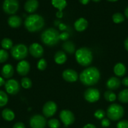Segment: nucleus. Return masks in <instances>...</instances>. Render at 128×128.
<instances>
[{
    "instance_id": "1",
    "label": "nucleus",
    "mask_w": 128,
    "mask_h": 128,
    "mask_svg": "<svg viewBox=\"0 0 128 128\" xmlns=\"http://www.w3.org/2000/svg\"><path fill=\"white\" fill-rule=\"evenodd\" d=\"M100 74L95 67H89L80 73L79 78L82 83L85 86H93L99 82Z\"/></svg>"
},
{
    "instance_id": "2",
    "label": "nucleus",
    "mask_w": 128,
    "mask_h": 128,
    "mask_svg": "<svg viewBox=\"0 0 128 128\" xmlns=\"http://www.w3.org/2000/svg\"><path fill=\"white\" fill-rule=\"evenodd\" d=\"M44 26V19L42 16L36 14L30 15L25 21V26L29 32H37L42 30Z\"/></svg>"
},
{
    "instance_id": "3",
    "label": "nucleus",
    "mask_w": 128,
    "mask_h": 128,
    "mask_svg": "<svg viewBox=\"0 0 128 128\" xmlns=\"http://www.w3.org/2000/svg\"><path fill=\"white\" fill-rule=\"evenodd\" d=\"M60 34L55 29L50 28L45 30L41 35V40L43 43L48 46L56 45L60 40Z\"/></svg>"
},
{
    "instance_id": "4",
    "label": "nucleus",
    "mask_w": 128,
    "mask_h": 128,
    "mask_svg": "<svg viewBox=\"0 0 128 128\" xmlns=\"http://www.w3.org/2000/svg\"><path fill=\"white\" fill-rule=\"evenodd\" d=\"M75 58L79 64L82 66H88L92 62V52L87 48H81L75 52Z\"/></svg>"
},
{
    "instance_id": "5",
    "label": "nucleus",
    "mask_w": 128,
    "mask_h": 128,
    "mask_svg": "<svg viewBox=\"0 0 128 128\" xmlns=\"http://www.w3.org/2000/svg\"><path fill=\"white\" fill-rule=\"evenodd\" d=\"M124 114V108L118 104H112L107 110V116L112 121H118Z\"/></svg>"
},
{
    "instance_id": "6",
    "label": "nucleus",
    "mask_w": 128,
    "mask_h": 128,
    "mask_svg": "<svg viewBox=\"0 0 128 128\" xmlns=\"http://www.w3.org/2000/svg\"><path fill=\"white\" fill-rule=\"evenodd\" d=\"M12 57L16 60H22L25 59L28 54V49L23 44H18L13 46L11 49Z\"/></svg>"
},
{
    "instance_id": "7",
    "label": "nucleus",
    "mask_w": 128,
    "mask_h": 128,
    "mask_svg": "<svg viewBox=\"0 0 128 128\" xmlns=\"http://www.w3.org/2000/svg\"><path fill=\"white\" fill-rule=\"evenodd\" d=\"M3 11L8 14H14L19 9V2L18 0H5L3 4Z\"/></svg>"
},
{
    "instance_id": "8",
    "label": "nucleus",
    "mask_w": 128,
    "mask_h": 128,
    "mask_svg": "<svg viewBox=\"0 0 128 128\" xmlns=\"http://www.w3.org/2000/svg\"><path fill=\"white\" fill-rule=\"evenodd\" d=\"M5 87L6 92L11 95L16 94L20 90V85L18 81L14 79L8 80L5 82Z\"/></svg>"
},
{
    "instance_id": "9",
    "label": "nucleus",
    "mask_w": 128,
    "mask_h": 128,
    "mask_svg": "<svg viewBox=\"0 0 128 128\" xmlns=\"http://www.w3.org/2000/svg\"><path fill=\"white\" fill-rule=\"evenodd\" d=\"M46 124V119L41 115L35 114L30 120V125L31 128H45Z\"/></svg>"
},
{
    "instance_id": "10",
    "label": "nucleus",
    "mask_w": 128,
    "mask_h": 128,
    "mask_svg": "<svg viewBox=\"0 0 128 128\" xmlns=\"http://www.w3.org/2000/svg\"><path fill=\"white\" fill-rule=\"evenodd\" d=\"M60 118L65 127L72 124L75 121V116L72 112L67 110H64L60 112Z\"/></svg>"
},
{
    "instance_id": "11",
    "label": "nucleus",
    "mask_w": 128,
    "mask_h": 128,
    "mask_svg": "<svg viewBox=\"0 0 128 128\" xmlns=\"http://www.w3.org/2000/svg\"><path fill=\"white\" fill-rule=\"evenodd\" d=\"M85 100L89 102H95L100 98V92L97 89L89 88L84 92Z\"/></svg>"
},
{
    "instance_id": "12",
    "label": "nucleus",
    "mask_w": 128,
    "mask_h": 128,
    "mask_svg": "<svg viewBox=\"0 0 128 128\" xmlns=\"http://www.w3.org/2000/svg\"><path fill=\"white\" fill-rule=\"evenodd\" d=\"M57 106L53 101H48L44 104L42 112L46 118H50L53 116L56 112Z\"/></svg>"
},
{
    "instance_id": "13",
    "label": "nucleus",
    "mask_w": 128,
    "mask_h": 128,
    "mask_svg": "<svg viewBox=\"0 0 128 128\" xmlns=\"http://www.w3.org/2000/svg\"><path fill=\"white\" fill-rule=\"evenodd\" d=\"M30 54L33 57L39 58H41L43 54V48L38 43H33L29 47Z\"/></svg>"
},
{
    "instance_id": "14",
    "label": "nucleus",
    "mask_w": 128,
    "mask_h": 128,
    "mask_svg": "<svg viewBox=\"0 0 128 128\" xmlns=\"http://www.w3.org/2000/svg\"><path fill=\"white\" fill-rule=\"evenodd\" d=\"M62 77L66 81L70 82H75L79 78L77 72L72 69H67L63 71Z\"/></svg>"
},
{
    "instance_id": "15",
    "label": "nucleus",
    "mask_w": 128,
    "mask_h": 128,
    "mask_svg": "<svg viewBox=\"0 0 128 128\" xmlns=\"http://www.w3.org/2000/svg\"><path fill=\"white\" fill-rule=\"evenodd\" d=\"M30 65L27 61L22 60L18 63L16 66L17 72L21 76H26L30 72Z\"/></svg>"
},
{
    "instance_id": "16",
    "label": "nucleus",
    "mask_w": 128,
    "mask_h": 128,
    "mask_svg": "<svg viewBox=\"0 0 128 128\" xmlns=\"http://www.w3.org/2000/svg\"><path fill=\"white\" fill-rule=\"evenodd\" d=\"M39 2L37 0H27L25 4V10L29 13H33L38 9Z\"/></svg>"
},
{
    "instance_id": "17",
    "label": "nucleus",
    "mask_w": 128,
    "mask_h": 128,
    "mask_svg": "<svg viewBox=\"0 0 128 128\" xmlns=\"http://www.w3.org/2000/svg\"><path fill=\"white\" fill-rule=\"evenodd\" d=\"M120 80L116 77H111L107 80L106 82V86L109 90H115L119 88L120 86Z\"/></svg>"
},
{
    "instance_id": "18",
    "label": "nucleus",
    "mask_w": 128,
    "mask_h": 128,
    "mask_svg": "<svg viewBox=\"0 0 128 128\" xmlns=\"http://www.w3.org/2000/svg\"><path fill=\"white\" fill-rule=\"evenodd\" d=\"M88 26V22L84 18H80L78 19L74 23V27L76 31L82 32L86 30Z\"/></svg>"
},
{
    "instance_id": "19",
    "label": "nucleus",
    "mask_w": 128,
    "mask_h": 128,
    "mask_svg": "<svg viewBox=\"0 0 128 128\" xmlns=\"http://www.w3.org/2000/svg\"><path fill=\"white\" fill-rule=\"evenodd\" d=\"M14 74V69L12 65L10 64H6L3 67L1 70V75L3 78L9 79L13 76Z\"/></svg>"
},
{
    "instance_id": "20",
    "label": "nucleus",
    "mask_w": 128,
    "mask_h": 128,
    "mask_svg": "<svg viewBox=\"0 0 128 128\" xmlns=\"http://www.w3.org/2000/svg\"><path fill=\"white\" fill-rule=\"evenodd\" d=\"M8 23L10 27L16 28L21 26V23H22V20L20 16H16V15H13L8 18Z\"/></svg>"
},
{
    "instance_id": "21",
    "label": "nucleus",
    "mask_w": 128,
    "mask_h": 128,
    "mask_svg": "<svg viewBox=\"0 0 128 128\" xmlns=\"http://www.w3.org/2000/svg\"><path fill=\"white\" fill-rule=\"evenodd\" d=\"M114 72L116 76L119 77H122L126 73V68L124 66V64L121 62L117 63L114 66Z\"/></svg>"
},
{
    "instance_id": "22",
    "label": "nucleus",
    "mask_w": 128,
    "mask_h": 128,
    "mask_svg": "<svg viewBox=\"0 0 128 128\" xmlns=\"http://www.w3.org/2000/svg\"><path fill=\"white\" fill-rule=\"evenodd\" d=\"M54 60H55V62L58 64H63L66 62L67 57L63 51H59L55 53Z\"/></svg>"
},
{
    "instance_id": "23",
    "label": "nucleus",
    "mask_w": 128,
    "mask_h": 128,
    "mask_svg": "<svg viewBox=\"0 0 128 128\" xmlns=\"http://www.w3.org/2000/svg\"><path fill=\"white\" fill-rule=\"evenodd\" d=\"M2 117L6 121H11L14 120L15 115L12 110L8 108H6L2 111Z\"/></svg>"
},
{
    "instance_id": "24",
    "label": "nucleus",
    "mask_w": 128,
    "mask_h": 128,
    "mask_svg": "<svg viewBox=\"0 0 128 128\" xmlns=\"http://www.w3.org/2000/svg\"><path fill=\"white\" fill-rule=\"evenodd\" d=\"M51 4L60 11H62L67 4L66 0H51Z\"/></svg>"
},
{
    "instance_id": "25",
    "label": "nucleus",
    "mask_w": 128,
    "mask_h": 128,
    "mask_svg": "<svg viewBox=\"0 0 128 128\" xmlns=\"http://www.w3.org/2000/svg\"><path fill=\"white\" fill-rule=\"evenodd\" d=\"M62 48L66 52L69 54L74 53L75 51V47L74 44L72 41H67L62 44Z\"/></svg>"
},
{
    "instance_id": "26",
    "label": "nucleus",
    "mask_w": 128,
    "mask_h": 128,
    "mask_svg": "<svg viewBox=\"0 0 128 128\" xmlns=\"http://www.w3.org/2000/svg\"><path fill=\"white\" fill-rule=\"evenodd\" d=\"M118 100L122 103L128 102V89H125L120 91L118 94Z\"/></svg>"
},
{
    "instance_id": "27",
    "label": "nucleus",
    "mask_w": 128,
    "mask_h": 128,
    "mask_svg": "<svg viewBox=\"0 0 128 128\" xmlns=\"http://www.w3.org/2000/svg\"><path fill=\"white\" fill-rule=\"evenodd\" d=\"M1 44L4 50H10L13 48V41L10 38H4L1 41Z\"/></svg>"
},
{
    "instance_id": "28",
    "label": "nucleus",
    "mask_w": 128,
    "mask_h": 128,
    "mask_svg": "<svg viewBox=\"0 0 128 128\" xmlns=\"http://www.w3.org/2000/svg\"><path fill=\"white\" fill-rule=\"evenodd\" d=\"M104 98L106 100V101H109V102H113L116 100V95L114 92L112 91H107L104 92Z\"/></svg>"
},
{
    "instance_id": "29",
    "label": "nucleus",
    "mask_w": 128,
    "mask_h": 128,
    "mask_svg": "<svg viewBox=\"0 0 128 128\" xmlns=\"http://www.w3.org/2000/svg\"><path fill=\"white\" fill-rule=\"evenodd\" d=\"M8 101V97L6 92L0 90V107H3Z\"/></svg>"
},
{
    "instance_id": "30",
    "label": "nucleus",
    "mask_w": 128,
    "mask_h": 128,
    "mask_svg": "<svg viewBox=\"0 0 128 128\" xmlns=\"http://www.w3.org/2000/svg\"><path fill=\"white\" fill-rule=\"evenodd\" d=\"M112 21L115 23L118 24L123 22L124 21V15L120 12H117L113 14L112 16Z\"/></svg>"
},
{
    "instance_id": "31",
    "label": "nucleus",
    "mask_w": 128,
    "mask_h": 128,
    "mask_svg": "<svg viewBox=\"0 0 128 128\" xmlns=\"http://www.w3.org/2000/svg\"><path fill=\"white\" fill-rule=\"evenodd\" d=\"M21 84L22 87L25 89H29L32 86V82L28 78H23L21 79Z\"/></svg>"
},
{
    "instance_id": "32",
    "label": "nucleus",
    "mask_w": 128,
    "mask_h": 128,
    "mask_svg": "<svg viewBox=\"0 0 128 128\" xmlns=\"http://www.w3.org/2000/svg\"><path fill=\"white\" fill-rule=\"evenodd\" d=\"M8 52L5 50H0V63L5 62L8 59Z\"/></svg>"
},
{
    "instance_id": "33",
    "label": "nucleus",
    "mask_w": 128,
    "mask_h": 128,
    "mask_svg": "<svg viewBox=\"0 0 128 128\" xmlns=\"http://www.w3.org/2000/svg\"><path fill=\"white\" fill-rule=\"evenodd\" d=\"M48 125L50 128H58L60 126V123L56 119H51L48 121Z\"/></svg>"
},
{
    "instance_id": "34",
    "label": "nucleus",
    "mask_w": 128,
    "mask_h": 128,
    "mask_svg": "<svg viewBox=\"0 0 128 128\" xmlns=\"http://www.w3.org/2000/svg\"><path fill=\"white\" fill-rule=\"evenodd\" d=\"M46 65H47V63H46V60L45 59H41L38 62L37 68L40 71H43L46 68Z\"/></svg>"
},
{
    "instance_id": "35",
    "label": "nucleus",
    "mask_w": 128,
    "mask_h": 128,
    "mask_svg": "<svg viewBox=\"0 0 128 128\" xmlns=\"http://www.w3.org/2000/svg\"><path fill=\"white\" fill-rule=\"evenodd\" d=\"M105 111L102 110H98L94 113V116L98 120H102L105 116Z\"/></svg>"
},
{
    "instance_id": "36",
    "label": "nucleus",
    "mask_w": 128,
    "mask_h": 128,
    "mask_svg": "<svg viewBox=\"0 0 128 128\" xmlns=\"http://www.w3.org/2000/svg\"><path fill=\"white\" fill-rule=\"evenodd\" d=\"M117 128H128V120H121L117 124Z\"/></svg>"
},
{
    "instance_id": "37",
    "label": "nucleus",
    "mask_w": 128,
    "mask_h": 128,
    "mask_svg": "<svg viewBox=\"0 0 128 128\" xmlns=\"http://www.w3.org/2000/svg\"><path fill=\"white\" fill-rule=\"evenodd\" d=\"M110 121L107 118H104L101 121V125L102 127L104 128H107L110 126Z\"/></svg>"
},
{
    "instance_id": "38",
    "label": "nucleus",
    "mask_w": 128,
    "mask_h": 128,
    "mask_svg": "<svg viewBox=\"0 0 128 128\" xmlns=\"http://www.w3.org/2000/svg\"><path fill=\"white\" fill-rule=\"evenodd\" d=\"M60 40H63V41H65V40H67L69 38V33L67 32H63L62 33L60 34V36H59Z\"/></svg>"
},
{
    "instance_id": "39",
    "label": "nucleus",
    "mask_w": 128,
    "mask_h": 128,
    "mask_svg": "<svg viewBox=\"0 0 128 128\" xmlns=\"http://www.w3.org/2000/svg\"><path fill=\"white\" fill-rule=\"evenodd\" d=\"M13 128H25V124L23 122H16L15 125L13 126Z\"/></svg>"
},
{
    "instance_id": "40",
    "label": "nucleus",
    "mask_w": 128,
    "mask_h": 128,
    "mask_svg": "<svg viewBox=\"0 0 128 128\" xmlns=\"http://www.w3.org/2000/svg\"><path fill=\"white\" fill-rule=\"evenodd\" d=\"M122 83L124 86L128 87V77L124 78L122 80Z\"/></svg>"
},
{
    "instance_id": "41",
    "label": "nucleus",
    "mask_w": 128,
    "mask_h": 128,
    "mask_svg": "<svg viewBox=\"0 0 128 128\" xmlns=\"http://www.w3.org/2000/svg\"><path fill=\"white\" fill-rule=\"evenodd\" d=\"M59 29H60L61 31H64L67 29V26L65 24H63V23H60L58 26Z\"/></svg>"
},
{
    "instance_id": "42",
    "label": "nucleus",
    "mask_w": 128,
    "mask_h": 128,
    "mask_svg": "<svg viewBox=\"0 0 128 128\" xmlns=\"http://www.w3.org/2000/svg\"><path fill=\"white\" fill-rule=\"evenodd\" d=\"M56 17L58 18H61L63 17V12L62 11H58L56 13Z\"/></svg>"
},
{
    "instance_id": "43",
    "label": "nucleus",
    "mask_w": 128,
    "mask_h": 128,
    "mask_svg": "<svg viewBox=\"0 0 128 128\" xmlns=\"http://www.w3.org/2000/svg\"><path fill=\"white\" fill-rule=\"evenodd\" d=\"M83 128H96V127L92 124H87L85 126H84Z\"/></svg>"
},
{
    "instance_id": "44",
    "label": "nucleus",
    "mask_w": 128,
    "mask_h": 128,
    "mask_svg": "<svg viewBox=\"0 0 128 128\" xmlns=\"http://www.w3.org/2000/svg\"><path fill=\"white\" fill-rule=\"evenodd\" d=\"M124 47H125V49L128 51V37L127 38L126 40L124 41Z\"/></svg>"
},
{
    "instance_id": "45",
    "label": "nucleus",
    "mask_w": 128,
    "mask_h": 128,
    "mask_svg": "<svg viewBox=\"0 0 128 128\" xmlns=\"http://www.w3.org/2000/svg\"><path fill=\"white\" fill-rule=\"evenodd\" d=\"M4 84H5V80H4L2 77H1V76H0V87L2 86H3Z\"/></svg>"
},
{
    "instance_id": "46",
    "label": "nucleus",
    "mask_w": 128,
    "mask_h": 128,
    "mask_svg": "<svg viewBox=\"0 0 128 128\" xmlns=\"http://www.w3.org/2000/svg\"><path fill=\"white\" fill-rule=\"evenodd\" d=\"M79 1L80 2V3H82V4H88L89 2V1H90V0H79Z\"/></svg>"
},
{
    "instance_id": "47",
    "label": "nucleus",
    "mask_w": 128,
    "mask_h": 128,
    "mask_svg": "<svg viewBox=\"0 0 128 128\" xmlns=\"http://www.w3.org/2000/svg\"><path fill=\"white\" fill-rule=\"evenodd\" d=\"M124 14H125V16L128 19V6L125 8V11H124Z\"/></svg>"
},
{
    "instance_id": "48",
    "label": "nucleus",
    "mask_w": 128,
    "mask_h": 128,
    "mask_svg": "<svg viewBox=\"0 0 128 128\" xmlns=\"http://www.w3.org/2000/svg\"><path fill=\"white\" fill-rule=\"evenodd\" d=\"M108 1H110V2H115V1H118V0H107Z\"/></svg>"
},
{
    "instance_id": "49",
    "label": "nucleus",
    "mask_w": 128,
    "mask_h": 128,
    "mask_svg": "<svg viewBox=\"0 0 128 128\" xmlns=\"http://www.w3.org/2000/svg\"><path fill=\"white\" fill-rule=\"evenodd\" d=\"M93 1H94V2H99V1H100V0H92Z\"/></svg>"
}]
</instances>
